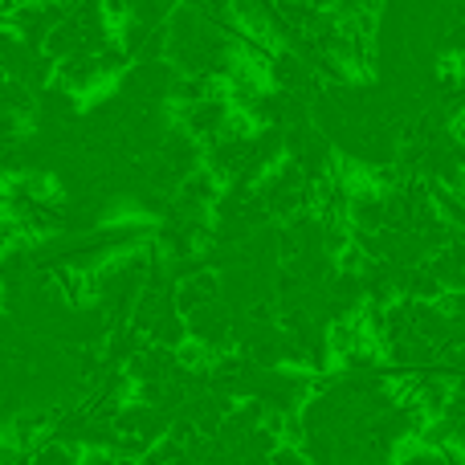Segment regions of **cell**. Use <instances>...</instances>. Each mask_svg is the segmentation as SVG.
<instances>
[{"label":"cell","instance_id":"1","mask_svg":"<svg viewBox=\"0 0 465 465\" xmlns=\"http://www.w3.org/2000/svg\"><path fill=\"white\" fill-rule=\"evenodd\" d=\"M265 465H311V461H306V453L294 450V445H278V450L265 458Z\"/></svg>","mask_w":465,"mask_h":465}]
</instances>
